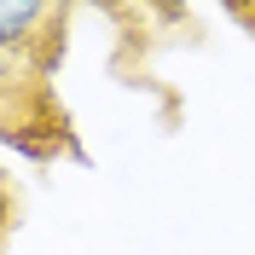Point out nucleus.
<instances>
[{
	"mask_svg": "<svg viewBox=\"0 0 255 255\" xmlns=\"http://www.w3.org/2000/svg\"><path fill=\"white\" fill-rule=\"evenodd\" d=\"M52 17H58V6H47V0H0V52H12V58L29 52Z\"/></svg>",
	"mask_w": 255,
	"mask_h": 255,
	"instance_id": "1",
	"label": "nucleus"
},
{
	"mask_svg": "<svg viewBox=\"0 0 255 255\" xmlns=\"http://www.w3.org/2000/svg\"><path fill=\"white\" fill-rule=\"evenodd\" d=\"M12 76H17V58H12V52H0V99H6V87H12Z\"/></svg>",
	"mask_w": 255,
	"mask_h": 255,
	"instance_id": "2",
	"label": "nucleus"
}]
</instances>
